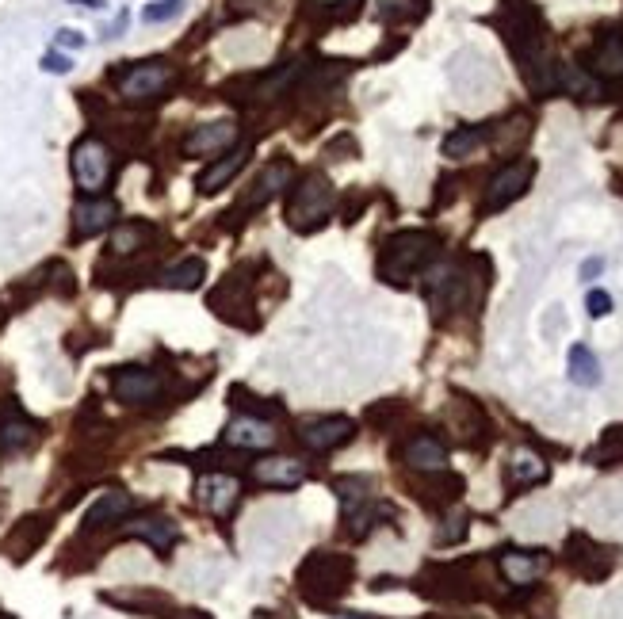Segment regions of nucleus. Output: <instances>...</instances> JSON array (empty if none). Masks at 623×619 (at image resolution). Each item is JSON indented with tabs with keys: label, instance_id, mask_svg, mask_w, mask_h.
<instances>
[{
	"label": "nucleus",
	"instance_id": "9b49d317",
	"mask_svg": "<svg viewBox=\"0 0 623 619\" xmlns=\"http://www.w3.org/2000/svg\"><path fill=\"white\" fill-rule=\"evenodd\" d=\"M226 444H234V448L260 451V448H272V444H276V432H272V425H268V421L241 413V417H234V421H230V428H226Z\"/></svg>",
	"mask_w": 623,
	"mask_h": 619
},
{
	"label": "nucleus",
	"instance_id": "ddd939ff",
	"mask_svg": "<svg viewBox=\"0 0 623 619\" xmlns=\"http://www.w3.org/2000/svg\"><path fill=\"white\" fill-rule=\"evenodd\" d=\"M115 222V203L111 199H85L73 211V234L77 237H96Z\"/></svg>",
	"mask_w": 623,
	"mask_h": 619
},
{
	"label": "nucleus",
	"instance_id": "6e6552de",
	"mask_svg": "<svg viewBox=\"0 0 623 619\" xmlns=\"http://www.w3.org/2000/svg\"><path fill=\"white\" fill-rule=\"evenodd\" d=\"M356 436V425L348 417H318V421H306L299 428V440L310 451H333L348 444Z\"/></svg>",
	"mask_w": 623,
	"mask_h": 619
},
{
	"label": "nucleus",
	"instance_id": "e433bc0d",
	"mask_svg": "<svg viewBox=\"0 0 623 619\" xmlns=\"http://www.w3.org/2000/svg\"><path fill=\"white\" fill-rule=\"evenodd\" d=\"M43 69H46V73H69L73 65H69V58H62V54H46Z\"/></svg>",
	"mask_w": 623,
	"mask_h": 619
},
{
	"label": "nucleus",
	"instance_id": "7ed1b4c3",
	"mask_svg": "<svg viewBox=\"0 0 623 619\" xmlns=\"http://www.w3.org/2000/svg\"><path fill=\"white\" fill-rule=\"evenodd\" d=\"M348 577H352V562L344 555H310L302 566V593L314 600V604H329L348 589Z\"/></svg>",
	"mask_w": 623,
	"mask_h": 619
},
{
	"label": "nucleus",
	"instance_id": "a211bd4d",
	"mask_svg": "<svg viewBox=\"0 0 623 619\" xmlns=\"http://www.w3.org/2000/svg\"><path fill=\"white\" fill-rule=\"evenodd\" d=\"M406 463L413 470H421V474H432V470L448 467V451H444L440 440H432V436H417V440H409Z\"/></svg>",
	"mask_w": 623,
	"mask_h": 619
},
{
	"label": "nucleus",
	"instance_id": "412c9836",
	"mask_svg": "<svg viewBox=\"0 0 623 619\" xmlns=\"http://www.w3.org/2000/svg\"><path fill=\"white\" fill-rule=\"evenodd\" d=\"M593 69L608 77V81H620L623 77V35L620 31H608L597 50H593Z\"/></svg>",
	"mask_w": 623,
	"mask_h": 619
},
{
	"label": "nucleus",
	"instance_id": "423d86ee",
	"mask_svg": "<svg viewBox=\"0 0 623 619\" xmlns=\"http://www.w3.org/2000/svg\"><path fill=\"white\" fill-rule=\"evenodd\" d=\"M169 81H172V69L165 62H138L119 77V92L127 100H153V96L165 92Z\"/></svg>",
	"mask_w": 623,
	"mask_h": 619
},
{
	"label": "nucleus",
	"instance_id": "c756f323",
	"mask_svg": "<svg viewBox=\"0 0 623 619\" xmlns=\"http://www.w3.org/2000/svg\"><path fill=\"white\" fill-rule=\"evenodd\" d=\"M333 490H337L344 513H348V509H356V505H364L367 501V478H337Z\"/></svg>",
	"mask_w": 623,
	"mask_h": 619
},
{
	"label": "nucleus",
	"instance_id": "6ab92c4d",
	"mask_svg": "<svg viewBox=\"0 0 623 619\" xmlns=\"http://www.w3.org/2000/svg\"><path fill=\"white\" fill-rule=\"evenodd\" d=\"M39 436V425L27 421L23 413H12L8 421H0V455H16V451L31 448Z\"/></svg>",
	"mask_w": 623,
	"mask_h": 619
},
{
	"label": "nucleus",
	"instance_id": "c85d7f7f",
	"mask_svg": "<svg viewBox=\"0 0 623 619\" xmlns=\"http://www.w3.org/2000/svg\"><path fill=\"white\" fill-rule=\"evenodd\" d=\"M482 142H486V130H482V127L455 130V134H448V138H444V157H467V153L478 150Z\"/></svg>",
	"mask_w": 623,
	"mask_h": 619
},
{
	"label": "nucleus",
	"instance_id": "aec40b11",
	"mask_svg": "<svg viewBox=\"0 0 623 619\" xmlns=\"http://www.w3.org/2000/svg\"><path fill=\"white\" fill-rule=\"evenodd\" d=\"M130 513H134L130 493H104L85 513V528H104V524H115V520H123Z\"/></svg>",
	"mask_w": 623,
	"mask_h": 619
},
{
	"label": "nucleus",
	"instance_id": "2f4dec72",
	"mask_svg": "<svg viewBox=\"0 0 623 619\" xmlns=\"http://www.w3.org/2000/svg\"><path fill=\"white\" fill-rule=\"evenodd\" d=\"M180 12V0H153L150 8L142 12V20L146 23H165V20H172Z\"/></svg>",
	"mask_w": 623,
	"mask_h": 619
},
{
	"label": "nucleus",
	"instance_id": "7c9ffc66",
	"mask_svg": "<svg viewBox=\"0 0 623 619\" xmlns=\"http://www.w3.org/2000/svg\"><path fill=\"white\" fill-rule=\"evenodd\" d=\"M612 306H616L612 295L601 291V287H593V291L585 295V310H589V318H608V314H612Z\"/></svg>",
	"mask_w": 623,
	"mask_h": 619
},
{
	"label": "nucleus",
	"instance_id": "20e7f679",
	"mask_svg": "<svg viewBox=\"0 0 623 619\" xmlns=\"http://www.w3.org/2000/svg\"><path fill=\"white\" fill-rule=\"evenodd\" d=\"M73 176H77V188L88 195H96L104 184H108L111 176V153L104 142H96V138H85V142H77V150H73Z\"/></svg>",
	"mask_w": 623,
	"mask_h": 619
},
{
	"label": "nucleus",
	"instance_id": "dca6fc26",
	"mask_svg": "<svg viewBox=\"0 0 623 619\" xmlns=\"http://www.w3.org/2000/svg\"><path fill=\"white\" fill-rule=\"evenodd\" d=\"M245 161H249V146H241V150L226 153V157H222V161H215V165H207V169H203V176H199V192H207V195L222 192V188L234 180L237 172L245 169Z\"/></svg>",
	"mask_w": 623,
	"mask_h": 619
},
{
	"label": "nucleus",
	"instance_id": "39448f33",
	"mask_svg": "<svg viewBox=\"0 0 623 619\" xmlns=\"http://www.w3.org/2000/svg\"><path fill=\"white\" fill-rule=\"evenodd\" d=\"M532 176H536V165H532V161H513V165H505V169H501L494 180H490V192H486V211H505L509 203H516L520 195L528 192Z\"/></svg>",
	"mask_w": 623,
	"mask_h": 619
},
{
	"label": "nucleus",
	"instance_id": "f704fd0d",
	"mask_svg": "<svg viewBox=\"0 0 623 619\" xmlns=\"http://www.w3.org/2000/svg\"><path fill=\"white\" fill-rule=\"evenodd\" d=\"M54 43L62 46V50H81V46H85V35H81V31H69V27H62Z\"/></svg>",
	"mask_w": 623,
	"mask_h": 619
},
{
	"label": "nucleus",
	"instance_id": "4be33fe9",
	"mask_svg": "<svg viewBox=\"0 0 623 619\" xmlns=\"http://www.w3.org/2000/svg\"><path fill=\"white\" fill-rule=\"evenodd\" d=\"M501 570L505 577L513 581V585H528V581H536L539 570H543V558L536 551H505L501 555Z\"/></svg>",
	"mask_w": 623,
	"mask_h": 619
},
{
	"label": "nucleus",
	"instance_id": "72a5a7b5",
	"mask_svg": "<svg viewBox=\"0 0 623 619\" xmlns=\"http://www.w3.org/2000/svg\"><path fill=\"white\" fill-rule=\"evenodd\" d=\"M421 8H425V0H387L383 4V16H421Z\"/></svg>",
	"mask_w": 623,
	"mask_h": 619
},
{
	"label": "nucleus",
	"instance_id": "5701e85b",
	"mask_svg": "<svg viewBox=\"0 0 623 619\" xmlns=\"http://www.w3.org/2000/svg\"><path fill=\"white\" fill-rule=\"evenodd\" d=\"M555 85L581 96V100H597V96H601V85H597L581 65H555Z\"/></svg>",
	"mask_w": 623,
	"mask_h": 619
},
{
	"label": "nucleus",
	"instance_id": "4c0bfd02",
	"mask_svg": "<svg viewBox=\"0 0 623 619\" xmlns=\"http://www.w3.org/2000/svg\"><path fill=\"white\" fill-rule=\"evenodd\" d=\"M341 619H360V616H341Z\"/></svg>",
	"mask_w": 623,
	"mask_h": 619
},
{
	"label": "nucleus",
	"instance_id": "f03ea898",
	"mask_svg": "<svg viewBox=\"0 0 623 619\" xmlns=\"http://www.w3.org/2000/svg\"><path fill=\"white\" fill-rule=\"evenodd\" d=\"M329 207H333V184L325 180L322 172H306L302 184L295 188V195H291L287 222L299 234H310V230H318L325 218H329Z\"/></svg>",
	"mask_w": 623,
	"mask_h": 619
},
{
	"label": "nucleus",
	"instance_id": "2eb2a0df",
	"mask_svg": "<svg viewBox=\"0 0 623 619\" xmlns=\"http://www.w3.org/2000/svg\"><path fill=\"white\" fill-rule=\"evenodd\" d=\"M253 474H257V482H264V486H280V490H295L299 482H306V467L302 463H295V459H260L257 467H253Z\"/></svg>",
	"mask_w": 623,
	"mask_h": 619
},
{
	"label": "nucleus",
	"instance_id": "9d476101",
	"mask_svg": "<svg viewBox=\"0 0 623 619\" xmlns=\"http://www.w3.org/2000/svg\"><path fill=\"white\" fill-rule=\"evenodd\" d=\"M237 493H241V486H237V478H230V474H203L199 478V505L211 509L215 516H226L234 509Z\"/></svg>",
	"mask_w": 623,
	"mask_h": 619
},
{
	"label": "nucleus",
	"instance_id": "473e14b6",
	"mask_svg": "<svg viewBox=\"0 0 623 619\" xmlns=\"http://www.w3.org/2000/svg\"><path fill=\"white\" fill-rule=\"evenodd\" d=\"M467 535V516H452V520H444V528H440V547H448V543H459Z\"/></svg>",
	"mask_w": 623,
	"mask_h": 619
},
{
	"label": "nucleus",
	"instance_id": "f8f14e48",
	"mask_svg": "<svg viewBox=\"0 0 623 619\" xmlns=\"http://www.w3.org/2000/svg\"><path fill=\"white\" fill-rule=\"evenodd\" d=\"M425 295H429L436 310H455L459 302L467 299V283H463V276L455 268H440V272H432L425 279Z\"/></svg>",
	"mask_w": 623,
	"mask_h": 619
},
{
	"label": "nucleus",
	"instance_id": "4468645a",
	"mask_svg": "<svg viewBox=\"0 0 623 619\" xmlns=\"http://www.w3.org/2000/svg\"><path fill=\"white\" fill-rule=\"evenodd\" d=\"M291 176H295V172H291V165H287V161H272V165L260 172L257 180H253V188H249V195H245V207L272 203V199H276V195H280L283 188L291 184Z\"/></svg>",
	"mask_w": 623,
	"mask_h": 619
},
{
	"label": "nucleus",
	"instance_id": "1a4fd4ad",
	"mask_svg": "<svg viewBox=\"0 0 623 619\" xmlns=\"http://www.w3.org/2000/svg\"><path fill=\"white\" fill-rule=\"evenodd\" d=\"M234 138H237L234 119H218V123H207V127H195L188 134V142H184V153L188 157H207V153L234 146Z\"/></svg>",
	"mask_w": 623,
	"mask_h": 619
},
{
	"label": "nucleus",
	"instance_id": "f257e3e1",
	"mask_svg": "<svg viewBox=\"0 0 623 619\" xmlns=\"http://www.w3.org/2000/svg\"><path fill=\"white\" fill-rule=\"evenodd\" d=\"M440 241L425 230H402L383 245V260H379V276L387 283H409V276H417L432 257H436Z\"/></svg>",
	"mask_w": 623,
	"mask_h": 619
},
{
	"label": "nucleus",
	"instance_id": "c9c22d12",
	"mask_svg": "<svg viewBox=\"0 0 623 619\" xmlns=\"http://www.w3.org/2000/svg\"><path fill=\"white\" fill-rule=\"evenodd\" d=\"M601 272H604V257H589L585 264H581V279H585V283H593Z\"/></svg>",
	"mask_w": 623,
	"mask_h": 619
},
{
	"label": "nucleus",
	"instance_id": "b1692460",
	"mask_svg": "<svg viewBox=\"0 0 623 619\" xmlns=\"http://www.w3.org/2000/svg\"><path fill=\"white\" fill-rule=\"evenodd\" d=\"M127 535H138V539H146V543H153L157 551H169L172 543H176V524L172 520H134V524H127Z\"/></svg>",
	"mask_w": 623,
	"mask_h": 619
},
{
	"label": "nucleus",
	"instance_id": "0eeeda50",
	"mask_svg": "<svg viewBox=\"0 0 623 619\" xmlns=\"http://www.w3.org/2000/svg\"><path fill=\"white\" fill-rule=\"evenodd\" d=\"M111 394L127 406H146L161 394V379L146 371V367H119L115 379H111Z\"/></svg>",
	"mask_w": 623,
	"mask_h": 619
},
{
	"label": "nucleus",
	"instance_id": "393cba45",
	"mask_svg": "<svg viewBox=\"0 0 623 619\" xmlns=\"http://www.w3.org/2000/svg\"><path fill=\"white\" fill-rule=\"evenodd\" d=\"M203 276H207V264L199 257H188V260H180L176 268H169V272L161 276V283H165V287H176V291H195V287L203 283Z\"/></svg>",
	"mask_w": 623,
	"mask_h": 619
},
{
	"label": "nucleus",
	"instance_id": "cd10ccee",
	"mask_svg": "<svg viewBox=\"0 0 623 619\" xmlns=\"http://www.w3.org/2000/svg\"><path fill=\"white\" fill-rule=\"evenodd\" d=\"M539 478H547V467H543V459H536V455L520 451L513 463H509V482L513 486H532Z\"/></svg>",
	"mask_w": 623,
	"mask_h": 619
},
{
	"label": "nucleus",
	"instance_id": "f3484780",
	"mask_svg": "<svg viewBox=\"0 0 623 619\" xmlns=\"http://www.w3.org/2000/svg\"><path fill=\"white\" fill-rule=\"evenodd\" d=\"M566 375H570V383L581 386V390H593V386H601V360L593 356V348L589 344H574L570 348V356H566Z\"/></svg>",
	"mask_w": 623,
	"mask_h": 619
},
{
	"label": "nucleus",
	"instance_id": "a878e982",
	"mask_svg": "<svg viewBox=\"0 0 623 619\" xmlns=\"http://www.w3.org/2000/svg\"><path fill=\"white\" fill-rule=\"evenodd\" d=\"M302 69H306L302 62H283L276 73H268V77H264V81L257 85V100H276V96H280V92L291 85V81H299Z\"/></svg>",
	"mask_w": 623,
	"mask_h": 619
},
{
	"label": "nucleus",
	"instance_id": "bb28decb",
	"mask_svg": "<svg viewBox=\"0 0 623 619\" xmlns=\"http://www.w3.org/2000/svg\"><path fill=\"white\" fill-rule=\"evenodd\" d=\"M146 237H150V230L138 226V222L115 226V230H111V253H115V257H130V253H138V249L146 245Z\"/></svg>",
	"mask_w": 623,
	"mask_h": 619
}]
</instances>
